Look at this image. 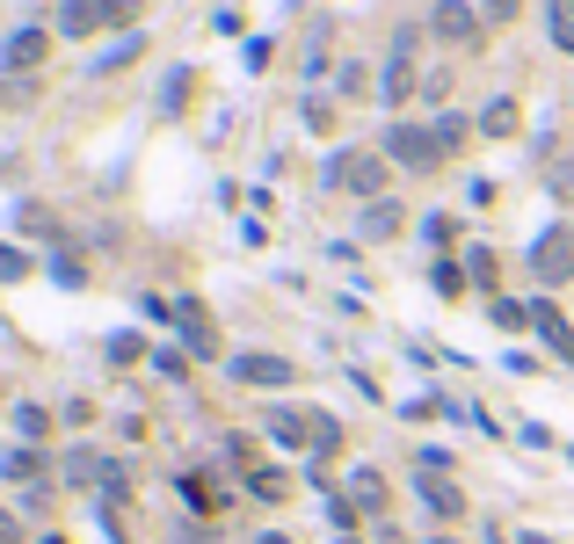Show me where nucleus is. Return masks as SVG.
I'll list each match as a JSON object with an SVG mask.
<instances>
[{"mask_svg": "<svg viewBox=\"0 0 574 544\" xmlns=\"http://www.w3.org/2000/svg\"><path fill=\"white\" fill-rule=\"evenodd\" d=\"M385 160H400V167H414V174H430V167L444 160L436 124H393V131H385Z\"/></svg>", "mask_w": 574, "mask_h": 544, "instance_id": "nucleus-1", "label": "nucleus"}, {"mask_svg": "<svg viewBox=\"0 0 574 544\" xmlns=\"http://www.w3.org/2000/svg\"><path fill=\"white\" fill-rule=\"evenodd\" d=\"M531 276H538L546 290L574 276V233H567V225H546V233L531 239Z\"/></svg>", "mask_w": 574, "mask_h": 544, "instance_id": "nucleus-2", "label": "nucleus"}, {"mask_svg": "<svg viewBox=\"0 0 574 544\" xmlns=\"http://www.w3.org/2000/svg\"><path fill=\"white\" fill-rule=\"evenodd\" d=\"M328 182H335V190H349V196H371V204H379V190H385V160H379V153H335V160H328Z\"/></svg>", "mask_w": 574, "mask_h": 544, "instance_id": "nucleus-3", "label": "nucleus"}, {"mask_svg": "<svg viewBox=\"0 0 574 544\" xmlns=\"http://www.w3.org/2000/svg\"><path fill=\"white\" fill-rule=\"evenodd\" d=\"M124 15H131V0H66V8H59V29H66V37H95V29L124 23Z\"/></svg>", "mask_w": 574, "mask_h": 544, "instance_id": "nucleus-4", "label": "nucleus"}, {"mask_svg": "<svg viewBox=\"0 0 574 544\" xmlns=\"http://www.w3.org/2000/svg\"><path fill=\"white\" fill-rule=\"evenodd\" d=\"M407 95H414V29H400V37H393V59H385V80H379V102H393V109H400Z\"/></svg>", "mask_w": 574, "mask_h": 544, "instance_id": "nucleus-5", "label": "nucleus"}, {"mask_svg": "<svg viewBox=\"0 0 574 544\" xmlns=\"http://www.w3.org/2000/svg\"><path fill=\"white\" fill-rule=\"evenodd\" d=\"M430 29H436V37H444V44H480V15H473V8H465V0H436Z\"/></svg>", "mask_w": 574, "mask_h": 544, "instance_id": "nucleus-6", "label": "nucleus"}, {"mask_svg": "<svg viewBox=\"0 0 574 544\" xmlns=\"http://www.w3.org/2000/svg\"><path fill=\"white\" fill-rule=\"evenodd\" d=\"M531 327L552 341V355H560V363H574V327H567V312L552 306V298H531Z\"/></svg>", "mask_w": 574, "mask_h": 544, "instance_id": "nucleus-7", "label": "nucleus"}, {"mask_svg": "<svg viewBox=\"0 0 574 544\" xmlns=\"http://www.w3.org/2000/svg\"><path fill=\"white\" fill-rule=\"evenodd\" d=\"M233 378H240V385H263V392H277V385H291L298 371H291L284 355H233Z\"/></svg>", "mask_w": 574, "mask_h": 544, "instance_id": "nucleus-8", "label": "nucleus"}, {"mask_svg": "<svg viewBox=\"0 0 574 544\" xmlns=\"http://www.w3.org/2000/svg\"><path fill=\"white\" fill-rule=\"evenodd\" d=\"M175 327H182V341H190V355H218V334H212V320H204V306H175Z\"/></svg>", "mask_w": 574, "mask_h": 544, "instance_id": "nucleus-9", "label": "nucleus"}, {"mask_svg": "<svg viewBox=\"0 0 574 544\" xmlns=\"http://www.w3.org/2000/svg\"><path fill=\"white\" fill-rule=\"evenodd\" d=\"M44 51H51V37H44V29H15L0 59H8L15 73H37V66H44Z\"/></svg>", "mask_w": 574, "mask_h": 544, "instance_id": "nucleus-10", "label": "nucleus"}, {"mask_svg": "<svg viewBox=\"0 0 574 544\" xmlns=\"http://www.w3.org/2000/svg\"><path fill=\"white\" fill-rule=\"evenodd\" d=\"M414 494H422V508H430V516H444V522H451V516H465V494H458V487H451V479H414Z\"/></svg>", "mask_w": 574, "mask_h": 544, "instance_id": "nucleus-11", "label": "nucleus"}, {"mask_svg": "<svg viewBox=\"0 0 574 544\" xmlns=\"http://www.w3.org/2000/svg\"><path fill=\"white\" fill-rule=\"evenodd\" d=\"M349 501H357L363 516H379V508H385V479L371 472V465H363V472H349Z\"/></svg>", "mask_w": 574, "mask_h": 544, "instance_id": "nucleus-12", "label": "nucleus"}, {"mask_svg": "<svg viewBox=\"0 0 574 544\" xmlns=\"http://www.w3.org/2000/svg\"><path fill=\"white\" fill-rule=\"evenodd\" d=\"M546 29L560 51H574V0H546Z\"/></svg>", "mask_w": 574, "mask_h": 544, "instance_id": "nucleus-13", "label": "nucleus"}, {"mask_svg": "<svg viewBox=\"0 0 574 544\" xmlns=\"http://www.w3.org/2000/svg\"><path fill=\"white\" fill-rule=\"evenodd\" d=\"M363 233H371V239H393V233H400V204H385V196H379V204L363 211Z\"/></svg>", "mask_w": 574, "mask_h": 544, "instance_id": "nucleus-14", "label": "nucleus"}, {"mask_svg": "<svg viewBox=\"0 0 574 544\" xmlns=\"http://www.w3.org/2000/svg\"><path fill=\"white\" fill-rule=\"evenodd\" d=\"M480 131H487V139H509V131H516V102H487V109H480Z\"/></svg>", "mask_w": 574, "mask_h": 544, "instance_id": "nucleus-15", "label": "nucleus"}, {"mask_svg": "<svg viewBox=\"0 0 574 544\" xmlns=\"http://www.w3.org/2000/svg\"><path fill=\"white\" fill-rule=\"evenodd\" d=\"M66 479H80V487H88V479H110V465H102L95 450H73V457H66Z\"/></svg>", "mask_w": 574, "mask_h": 544, "instance_id": "nucleus-16", "label": "nucleus"}, {"mask_svg": "<svg viewBox=\"0 0 574 544\" xmlns=\"http://www.w3.org/2000/svg\"><path fill=\"white\" fill-rule=\"evenodd\" d=\"M247 494H255V501H284L291 479H284V472H247Z\"/></svg>", "mask_w": 574, "mask_h": 544, "instance_id": "nucleus-17", "label": "nucleus"}, {"mask_svg": "<svg viewBox=\"0 0 574 544\" xmlns=\"http://www.w3.org/2000/svg\"><path fill=\"white\" fill-rule=\"evenodd\" d=\"M0 472H8V479H37V472H44V457H37V450H8Z\"/></svg>", "mask_w": 574, "mask_h": 544, "instance_id": "nucleus-18", "label": "nucleus"}, {"mask_svg": "<svg viewBox=\"0 0 574 544\" xmlns=\"http://www.w3.org/2000/svg\"><path fill=\"white\" fill-rule=\"evenodd\" d=\"M15 428H23L29 443H44V436H51V414H44V406H15Z\"/></svg>", "mask_w": 574, "mask_h": 544, "instance_id": "nucleus-19", "label": "nucleus"}, {"mask_svg": "<svg viewBox=\"0 0 574 544\" xmlns=\"http://www.w3.org/2000/svg\"><path fill=\"white\" fill-rule=\"evenodd\" d=\"M465 139H473V124H465V117H436V145H444V153H458Z\"/></svg>", "mask_w": 574, "mask_h": 544, "instance_id": "nucleus-20", "label": "nucleus"}, {"mask_svg": "<svg viewBox=\"0 0 574 544\" xmlns=\"http://www.w3.org/2000/svg\"><path fill=\"white\" fill-rule=\"evenodd\" d=\"M465 269H473L480 290H495V255H487V247H473V261H465Z\"/></svg>", "mask_w": 574, "mask_h": 544, "instance_id": "nucleus-21", "label": "nucleus"}, {"mask_svg": "<svg viewBox=\"0 0 574 544\" xmlns=\"http://www.w3.org/2000/svg\"><path fill=\"white\" fill-rule=\"evenodd\" d=\"M0 276L15 284V276H29V255H15V247H0Z\"/></svg>", "mask_w": 574, "mask_h": 544, "instance_id": "nucleus-22", "label": "nucleus"}, {"mask_svg": "<svg viewBox=\"0 0 574 544\" xmlns=\"http://www.w3.org/2000/svg\"><path fill=\"white\" fill-rule=\"evenodd\" d=\"M436 290H444V298H458V290H465V276H458L451 261H436Z\"/></svg>", "mask_w": 574, "mask_h": 544, "instance_id": "nucleus-23", "label": "nucleus"}, {"mask_svg": "<svg viewBox=\"0 0 574 544\" xmlns=\"http://www.w3.org/2000/svg\"><path fill=\"white\" fill-rule=\"evenodd\" d=\"M552 190H560V196H574V160H552Z\"/></svg>", "mask_w": 574, "mask_h": 544, "instance_id": "nucleus-24", "label": "nucleus"}, {"mask_svg": "<svg viewBox=\"0 0 574 544\" xmlns=\"http://www.w3.org/2000/svg\"><path fill=\"white\" fill-rule=\"evenodd\" d=\"M480 8H487L495 23H516V8H524V0H480Z\"/></svg>", "mask_w": 574, "mask_h": 544, "instance_id": "nucleus-25", "label": "nucleus"}, {"mask_svg": "<svg viewBox=\"0 0 574 544\" xmlns=\"http://www.w3.org/2000/svg\"><path fill=\"white\" fill-rule=\"evenodd\" d=\"M0 544H23V530H15V522L0 516Z\"/></svg>", "mask_w": 574, "mask_h": 544, "instance_id": "nucleus-26", "label": "nucleus"}, {"mask_svg": "<svg viewBox=\"0 0 574 544\" xmlns=\"http://www.w3.org/2000/svg\"><path fill=\"white\" fill-rule=\"evenodd\" d=\"M255 544H291V537H284V530H269V537H255Z\"/></svg>", "mask_w": 574, "mask_h": 544, "instance_id": "nucleus-27", "label": "nucleus"}, {"mask_svg": "<svg viewBox=\"0 0 574 544\" xmlns=\"http://www.w3.org/2000/svg\"><path fill=\"white\" fill-rule=\"evenodd\" d=\"M37 544H66V537H37Z\"/></svg>", "mask_w": 574, "mask_h": 544, "instance_id": "nucleus-28", "label": "nucleus"}, {"mask_svg": "<svg viewBox=\"0 0 574 544\" xmlns=\"http://www.w3.org/2000/svg\"><path fill=\"white\" fill-rule=\"evenodd\" d=\"M524 544H552V537H524Z\"/></svg>", "mask_w": 574, "mask_h": 544, "instance_id": "nucleus-29", "label": "nucleus"}, {"mask_svg": "<svg viewBox=\"0 0 574 544\" xmlns=\"http://www.w3.org/2000/svg\"><path fill=\"white\" fill-rule=\"evenodd\" d=\"M430 544H458V537H430Z\"/></svg>", "mask_w": 574, "mask_h": 544, "instance_id": "nucleus-30", "label": "nucleus"}]
</instances>
